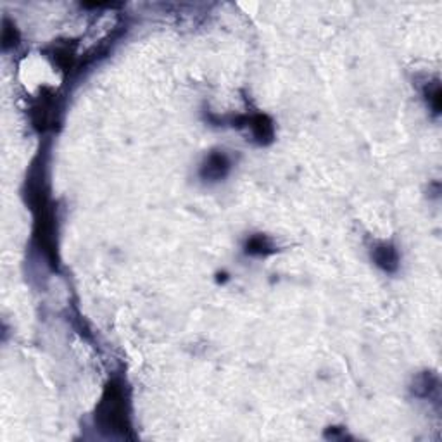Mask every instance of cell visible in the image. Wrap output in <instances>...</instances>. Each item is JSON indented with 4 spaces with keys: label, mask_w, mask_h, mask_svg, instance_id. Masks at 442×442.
Instances as JSON below:
<instances>
[{
    "label": "cell",
    "mask_w": 442,
    "mask_h": 442,
    "mask_svg": "<svg viewBox=\"0 0 442 442\" xmlns=\"http://www.w3.org/2000/svg\"><path fill=\"white\" fill-rule=\"evenodd\" d=\"M95 423L110 436L127 437L130 434L131 423L128 399L120 380H110L106 385L95 410Z\"/></svg>",
    "instance_id": "obj_1"
},
{
    "label": "cell",
    "mask_w": 442,
    "mask_h": 442,
    "mask_svg": "<svg viewBox=\"0 0 442 442\" xmlns=\"http://www.w3.org/2000/svg\"><path fill=\"white\" fill-rule=\"evenodd\" d=\"M59 110H61V106H59L57 95H40L38 101L31 108V121L36 130L45 131L54 128L59 121Z\"/></svg>",
    "instance_id": "obj_2"
},
{
    "label": "cell",
    "mask_w": 442,
    "mask_h": 442,
    "mask_svg": "<svg viewBox=\"0 0 442 442\" xmlns=\"http://www.w3.org/2000/svg\"><path fill=\"white\" fill-rule=\"evenodd\" d=\"M230 171V159L224 152H211L206 161L202 163L201 168V176L204 180H209V182H218V180L224 178Z\"/></svg>",
    "instance_id": "obj_3"
},
{
    "label": "cell",
    "mask_w": 442,
    "mask_h": 442,
    "mask_svg": "<svg viewBox=\"0 0 442 442\" xmlns=\"http://www.w3.org/2000/svg\"><path fill=\"white\" fill-rule=\"evenodd\" d=\"M245 124L252 131V137L261 143V145H266L270 143L275 137V128L273 121L266 116V114H254L250 117H242Z\"/></svg>",
    "instance_id": "obj_4"
},
{
    "label": "cell",
    "mask_w": 442,
    "mask_h": 442,
    "mask_svg": "<svg viewBox=\"0 0 442 442\" xmlns=\"http://www.w3.org/2000/svg\"><path fill=\"white\" fill-rule=\"evenodd\" d=\"M371 256H373L375 264H377L378 268H382L384 271H387V273H392V271H396L397 266H399V254H397V250L392 244L382 242V244L375 245Z\"/></svg>",
    "instance_id": "obj_5"
},
{
    "label": "cell",
    "mask_w": 442,
    "mask_h": 442,
    "mask_svg": "<svg viewBox=\"0 0 442 442\" xmlns=\"http://www.w3.org/2000/svg\"><path fill=\"white\" fill-rule=\"evenodd\" d=\"M50 57H52L54 64L57 66L61 71L68 73L71 71L73 64H75V59H76V50L75 45L71 42H59L54 43L50 47Z\"/></svg>",
    "instance_id": "obj_6"
},
{
    "label": "cell",
    "mask_w": 442,
    "mask_h": 442,
    "mask_svg": "<svg viewBox=\"0 0 442 442\" xmlns=\"http://www.w3.org/2000/svg\"><path fill=\"white\" fill-rule=\"evenodd\" d=\"M245 252L250 256H268L275 252V245L266 235H252L245 244Z\"/></svg>",
    "instance_id": "obj_7"
},
{
    "label": "cell",
    "mask_w": 442,
    "mask_h": 442,
    "mask_svg": "<svg viewBox=\"0 0 442 442\" xmlns=\"http://www.w3.org/2000/svg\"><path fill=\"white\" fill-rule=\"evenodd\" d=\"M437 390V377L434 373H425L418 375L415 378V384H413V392L415 396L418 397H430V394L436 392Z\"/></svg>",
    "instance_id": "obj_8"
},
{
    "label": "cell",
    "mask_w": 442,
    "mask_h": 442,
    "mask_svg": "<svg viewBox=\"0 0 442 442\" xmlns=\"http://www.w3.org/2000/svg\"><path fill=\"white\" fill-rule=\"evenodd\" d=\"M17 40H20V33H17L16 27H14L10 21H3V31H2V42H3V47H13L16 45Z\"/></svg>",
    "instance_id": "obj_9"
},
{
    "label": "cell",
    "mask_w": 442,
    "mask_h": 442,
    "mask_svg": "<svg viewBox=\"0 0 442 442\" xmlns=\"http://www.w3.org/2000/svg\"><path fill=\"white\" fill-rule=\"evenodd\" d=\"M427 101L430 102V106H432V109L436 110V113H439L441 109V87L439 85H436L434 87L432 92H427Z\"/></svg>",
    "instance_id": "obj_10"
}]
</instances>
